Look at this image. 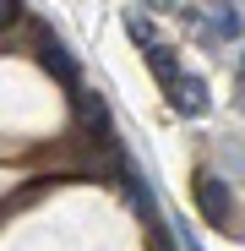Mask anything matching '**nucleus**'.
<instances>
[{
  "label": "nucleus",
  "instance_id": "obj_7",
  "mask_svg": "<svg viewBox=\"0 0 245 251\" xmlns=\"http://www.w3.org/2000/svg\"><path fill=\"white\" fill-rule=\"evenodd\" d=\"M126 33L136 38L142 50H147V44H158V38H153V22H147V17H136V11H126Z\"/></svg>",
  "mask_w": 245,
  "mask_h": 251
},
{
  "label": "nucleus",
  "instance_id": "obj_9",
  "mask_svg": "<svg viewBox=\"0 0 245 251\" xmlns=\"http://www.w3.org/2000/svg\"><path fill=\"white\" fill-rule=\"evenodd\" d=\"M6 6V22H22V0H0Z\"/></svg>",
  "mask_w": 245,
  "mask_h": 251
},
{
  "label": "nucleus",
  "instance_id": "obj_2",
  "mask_svg": "<svg viewBox=\"0 0 245 251\" xmlns=\"http://www.w3.org/2000/svg\"><path fill=\"white\" fill-rule=\"evenodd\" d=\"M38 55H44V71L60 82L66 93H82V71H76V60H71V50L60 44V38H44V44H38Z\"/></svg>",
  "mask_w": 245,
  "mask_h": 251
},
{
  "label": "nucleus",
  "instance_id": "obj_10",
  "mask_svg": "<svg viewBox=\"0 0 245 251\" xmlns=\"http://www.w3.org/2000/svg\"><path fill=\"white\" fill-rule=\"evenodd\" d=\"M147 6H153V11H169V6H175V0H147Z\"/></svg>",
  "mask_w": 245,
  "mask_h": 251
},
{
  "label": "nucleus",
  "instance_id": "obj_8",
  "mask_svg": "<svg viewBox=\"0 0 245 251\" xmlns=\"http://www.w3.org/2000/svg\"><path fill=\"white\" fill-rule=\"evenodd\" d=\"M147 229H153V251H180V246H175V240H169V229H163V224H158V219H153V224H147Z\"/></svg>",
  "mask_w": 245,
  "mask_h": 251
},
{
  "label": "nucleus",
  "instance_id": "obj_11",
  "mask_svg": "<svg viewBox=\"0 0 245 251\" xmlns=\"http://www.w3.org/2000/svg\"><path fill=\"white\" fill-rule=\"evenodd\" d=\"M240 88H245V55H240Z\"/></svg>",
  "mask_w": 245,
  "mask_h": 251
},
{
  "label": "nucleus",
  "instance_id": "obj_1",
  "mask_svg": "<svg viewBox=\"0 0 245 251\" xmlns=\"http://www.w3.org/2000/svg\"><path fill=\"white\" fill-rule=\"evenodd\" d=\"M196 207H201V219H207L213 229H223V235L240 229V224H234V197H229V186H223L213 170L196 175Z\"/></svg>",
  "mask_w": 245,
  "mask_h": 251
},
{
  "label": "nucleus",
  "instance_id": "obj_6",
  "mask_svg": "<svg viewBox=\"0 0 245 251\" xmlns=\"http://www.w3.org/2000/svg\"><path fill=\"white\" fill-rule=\"evenodd\" d=\"M213 33H218V38H240V33H245V22H240V11H234V6H223V11H213Z\"/></svg>",
  "mask_w": 245,
  "mask_h": 251
},
{
  "label": "nucleus",
  "instance_id": "obj_4",
  "mask_svg": "<svg viewBox=\"0 0 245 251\" xmlns=\"http://www.w3.org/2000/svg\"><path fill=\"white\" fill-rule=\"evenodd\" d=\"M147 66H153V76H158L163 93H175L180 82H185V66H180V55L169 44H147Z\"/></svg>",
  "mask_w": 245,
  "mask_h": 251
},
{
  "label": "nucleus",
  "instance_id": "obj_3",
  "mask_svg": "<svg viewBox=\"0 0 245 251\" xmlns=\"http://www.w3.org/2000/svg\"><path fill=\"white\" fill-rule=\"evenodd\" d=\"M76 120L88 126V137H98V148L114 142L109 137V104H104V93H76Z\"/></svg>",
  "mask_w": 245,
  "mask_h": 251
},
{
  "label": "nucleus",
  "instance_id": "obj_5",
  "mask_svg": "<svg viewBox=\"0 0 245 251\" xmlns=\"http://www.w3.org/2000/svg\"><path fill=\"white\" fill-rule=\"evenodd\" d=\"M169 99H175V109H180V115H207V104H213V99H207V82H201V76H185Z\"/></svg>",
  "mask_w": 245,
  "mask_h": 251
}]
</instances>
